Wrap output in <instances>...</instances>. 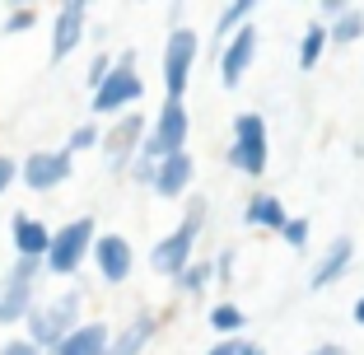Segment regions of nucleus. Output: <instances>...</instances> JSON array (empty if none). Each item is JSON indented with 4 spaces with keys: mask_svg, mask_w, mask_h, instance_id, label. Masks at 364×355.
I'll list each match as a JSON object with an SVG mask.
<instances>
[{
    "mask_svg": "<svg viewBox=\"0 0 364 355\" xmlns=\"http://www.w3.org/2000/svg\"><path fill=\"white\" fill-rule=\"evenodd\" d=\"M201 220H205V201H201V196H192L187 216L178 220V229H168V234H164L159 243L150 248V267L159 271V276L178 280L182 271L196 262V238H201Z\"/></svg>",
    "mask_w": 364,
    "mask_h": 355,
    "instance_id": "nucleus-1",
    "label": "nucleus"
},
{
    "mask_svg": "<svg viewBox=\"0 0 364 355\" xmlns=\"http://www.w3.org/2000/svg\"><path fill=\"white\" fill-rule=\"evenodd\" d=\"M80 309H85V290H61L56 300L38 304V309L28 313V341L38 346V351H56L75 327H85L80 323Z\"/></svg>",
    "mask_w": 364,
    "mask_h": 355,
    "instance_id": "nucleus-2",
    "label": "nucleus"
},
{
    "mask_svg": "<svg viewBox=\"0 0 364 355\" xmlns=\"http://www.w3.org/2000/svg\"><path fill=\"white\" fill-rule=\"evenodd\" d=\"M187 131H192V117H187V103L182 98H164L159 117L145 131V145H140V159L145 164H164L173 154L187 150Z\"/></svg>",
    "mask_w": 364,
    "mask_h": 355,
    "instance_id": "nucleus-3",
    "label": "nucleus"
},
{
    "mask_svg": "<svg viewBox=\"0 0 364 355\" xmlns=\"http://www.w3.org/2000/svg\"><path fill=\"white\" fill-rule=\"evenodd\" d=\"M271 164V136L267 122L257 112H238L234 117V140H229V169H238L243 178H262Z\"/></svg>",
    "mask_w": 364,
    "mask_h": 355,
    "instance_id": "nucleus-4",
    "label": "nucleus"
},
{
    "mask_svg": "<svg viewBox=\"0 0 364 355\" xmlns=\"http://www.w3.org/2000/svg\"><path fill=\"white\" fill-rule=\"evenodd\" d=\"M94 243H98V229L89 216L70 220L52 234V253H47V271L52 276H75L85 267V258H94Z\"/></svg>",
    "mask_w": 364,
    "mask_h": 355,
    "instance_id": "nucleus-5",
    "label": "nucleus"
},
{
    "mask_svg": "<svg viewBox=\"0 0 364 355\" xmlns=\"http://www.w3.org/2000/svg\"><path fill=\"white\" fill-rule=\"evenodd\" d=\"M140 94H145V80L136 75V52H122L117 65H112V75H107V85L89 98V108L98 117H127V108Z\"/></svg>",
    "mask_w": 364,
    "mask_h": 355,
    "instance_id": "nucleus-6",
    "label": "nucleus"
},
{
    "mask_svg": "<svg viewBox=\"0 0 364 355\" xmlns=\"http://www.w3.org/2000/svg\"><path fill=\"white\" fill-rule=\"evenodd\" d=\"M196 56H201V38L196 28H173L168 43H164V89L168 98H182L187 85H192V70H196Z\"/></svg>",
    "mask_w": 364,
    "mask_h": 355,
    "instance_id": "nucleus-7",
    "label": "nucleus"
},
{
    "mask_svg": "<svg viewBox=\"0 0 364 355\" xmlns=\"http://www.w3.org/2000/svg\"><path fill=\"white\" fill-rule=\"evenodd\" d=\"M145 131H150V122L140 117V112H127V117H117V127L103 136V159L112 173H131L140 159V145H145Z\"/></svg>",
    "mask_w": 364,
    "mask_h": 355,
    "instance_id": "nucleus-8",
    "label": "nucleus"
},
{
    "mask_svg": "<svg viewBox=\"0 0 364 355\" xmlns=\"http://www.w3.org/2000/svg\"><path fill=\"white\" fill-rule=\"evenodd\" d=\"M70 173H75V154L65 150H33L28 159L19 164V183L33 187V192H52V187L70 183Z\"/></svg>",
    "mask_w": 364,
    "mask_h": 355,
    "instance_id": "nucleus-9",
    "label": "nucleus"
},
{
    "mask_svg": "<svg viewBox=\"0 0 364 355\" xmlns=\"http://www.w3.org/2000/svg\"><path fill=\"white\" fill-rule=\"evenodd\" d=\"M85 28H89V5L85 0L61 5L56 19H52V61H65V56L75 52V47L85 43Z\"/></svg>",
    "mask_w": 364,
    "mask_h": 355,
    "instance_id": "nucleus-10",
    "label": "nucleus"
},
{
    "mask_svg": "<svg viewBox=\"0 0 364 355\" xmlns=\"http://www.w3.org/2000/svg\"><path fill=\"white\" fill-rule=\"evenodd\" d=\"M252 61H257V28L247 23L238 38H229V43L220 47V85H225V89H238Z\"/></svg>",
    "mask_w": 364,
    "mask_h": 355,
    "instance_id": "nucleus-11",
    "label": "nucleus"
},
{
    "mask_svg": "<svg viewBox=\"0 0 364 355\" xmlns=\"http://www.w3.org/2000/svg\"><path fill=\"white\" fill-rule=\"evenodd\" d=\"M94 267H98V276H103L107 285H122V280L131 276V267H136V253H131V243L122 234H98Z\"/></svg>",
    "mask_w": 364,
    "mask_h": 355,
    "instance_id": "nucleus-12",
    "label": "nucleus"
},
{
    "mask_svg": "<svg viewBox=\"0 0 364 355\" xmlns=\"http://www.w3.org/2000/svg\"><path fill=\"white\" fill-rule=\"evenodd\" d=\"M350 262H355V238H332L327 243V253L318 258V267L309 271V290H327V285H336V280L350 271Z\"/></svg>",
    "mask_w": 364,
    "mask_h": 355,
    "instance_id": "nucleus-13",
    "label": "nucleus"
},
{
    "mask_svg": "<svg viewBox=\"0 0 364 355\" xmlns=\"http://www.w3.org/2000/svg\"><path fill=\"white\" fill-rule=\"evenodd\" d=\"M52 234H56V229H47L43 220H33V216H14V225H10L14 253H19V258H33V262H47V253H52Z\"/></svg>",
    "mask_w": 364,
    "mask_h": 355,
    "instance_id": "nucleus-14",
    "label": "nucleus"
},
{
    "mask_svg": "<svg viewBox=\"0 0 364 355\" xmlns=\"http://www.w3.org/2000/svg\"><path fill=\"white\" fill-rule=\"evenodd\" d=\"M192 178H196V164H192L187 150L173 154V159H164V164H154V192L159 196H182L187 187H192Z\"/></svg>",
    "mask_w": 364,
    "mask_h": 355,
    "instance_id": "nucleus-15",
    "label": "nucleus"
},
{
    "mask_svg": "<svg viewBox=\"0 0 364 355\" xmlns=\"http://www.w3.org/2000/svg\"><path fill=\"white\" fill-rule=\"evenodd\" d=\"M154 332H159V318L154 313H136L122 332H112V346H107V355H140L145 346L154 341Z\"/></svg>",
    "mask_w": 364,
    "mask_h": 355,
    "instance_id": "nucleus-16",
    "label": "nucleus"
},
{
    "mask_svg": "<svg viewBox=\"0 0 364 355\" xmlns=\"http://www.w3.org/2000/svg\"><path fill=\"white\" fill-rule=\"evenodd\" d=\"M243 220L252 229H285L289 225V211H285V201H280L276 192H252L247 196V206H243Z\"/></svg>",
    "mask_w": 364,
    "mask_h": 355,
    "instance_id": "nucleus-17",
    "label": "nucleus"
},
{
    "mask_svg": "<svg viewBox=\"0 0 364 355\" xmlns=\"http://www.w3.org/2000/svg\"><path fill=\"white\" fill-rule=\"evenodd\" d=\"M107 346H112V327L107 323H85L47 355H107Z\"/></svg>",
    "mask_w": 364,
    "mask_h": 355,
    "instance_id": "nucleus-18",
    "label": "nucleus"
},
{
    "mask_svg": "<svg viewBox=\"0 0 364 355\" xmlns=\"http://www.w3.org/2000/svg\"><path fill=\"white\" fill-rule=\"evenodd\" d=\"M38 309V300H33V285H23V280H0V327L10 323H28V313Z\"/></svg>",
    "mask_w": 364,
    "mask_h": 355,
    "instance_id": "nucleus-19",
    "label": "nucleus"
},
{
    "mask_svg": "<svg viewBox=\"0 0 364 355\" xmlns=\"http://www.w3.org/2000/svg\"><path fill=\"white\" fill-rule=\"evenodd\" d=\"M247 19H252V0H234V5H225V10L215 14V47H225L229 38H238V33L247 28Z\"/></svg>",
    "mask_w": 364,
    "mask_h": 355,
    "instance_id": "nucleus-20",
    "label": "nucleus"
},
{
    "mask_svg": "<svg viewBox=\"0 0 364 355\" xmlns=\"http://www.w3.org/2000/svg\"><path fill=\"white\" fill-rule=\"evenodd\" d=\"M327 43H332V33H327V23H309L299 38V70H318L322 52H327Z\"/></svg>",
    "mask_w": 364,
    "mask_h": 355,
    "instance_id": "nucleus-21",
    "label": "nucleus"
},
{
    "mask_svg": "<svg viewBox=\"0 0 364 355\" xmlns=\"http://www.w3.org/2000/svg\"><path fill=\"white\" fill-rule=\"evenodd\" d=\"M327 33H332V43H336V47L360 43V38H364V10H355V5H350V10H346L336 23H327Z\"/></svg>",
    "mask_w": 364,
    "mask_h": 355,
    "instance_id": "nucleus-22",
    "label": "nucleus"
},
{
    "mask_svg": "<svg viewBox=\"0 0 364 355\" xmlns=\"http://www.w3.org/2000/svg\"><path fill=\"white\" fill-rule=\"evenodd\" d=\"M210 327H215V332H225V337H238L247 327V313L238 309V304L225 300V304H215V309H210Z\"/></svg>",
    "mask_w": 364,
    "mask_h": 355,
    "instance_id": "nucleus-23",
    "label": "nucleus"
},
{
    "mask_svg": "<svg viewBox=\"0 0 364 355\" xmlns=\"http://www.w3.org/2000/svg\"><path fill=\"white\" fill-rule=\"evenodd\" d=\"M210 276H215V262L196 258L192 267H187V271H182V276H178V290H182V295H201L205 285H210Z\"/></svg>",
    "mask_w": 364,
    "mask_h": 355,
    "instance_id": "nucleus-24",
    "label": "nucleus"
},
{
    "mask_svg": "<svg viewBox=\"0 0 364 355\" xmlns=\"http://www.w3.org/2000/svg\"><path fill=\"white\" fill-rule=\"evenodd\" d=\"M98 140H103V131H98L94 122H85V127H75V131H70V140H65V150H70V154H85V150H94Z\"/></svg>",
    "mask_w": 364,
    "mask_h": 355,
    "instance_id": "nucleus-25",
    "label": "nucleus"
},
{
    "mask_svg": "<svg viewBox=\"0 0 364 355\" xmlns=\"http://www.w3.org/2000/svg\"><path fill=\"white\" fill-rule=\"evenodd\" d=\"M112 65H117V61H112V56H94V61H89V70H85V85H89V98H94L98 89L107 85V75H112Z\"/></svg>",
    "mask_w": 364,
    "mask_h": 355,
    "instance_id": "nucleus-26",
    "label": "nucleus"
},
{
    "mask_svg": "<svg viewBox=\"0 0 364 355\" xmlns=\"http://www.w3.org/2000/svg\"><path fill=\"white\" fill-rule=\"evenodd\" d=\"M43 271H47V262H33V258H14V267L5 271V276H10V280H23V285H33V280L43 276Z\"/></svg>",
    "mask_w": 364,
    "mask_h": 355,
    "instance_id": "nucleus-27",
    "label": "nucleus"
},
{
    "mask_svg": "<svg viewBox=\"0 0 364 355\" xmlns=\"http://www.w3.org/2000/svg\"><path fill=\"white\" fill-rule=\"evenodd\" d=\"M309 234H313V225H309V220H299V216H289V225L280 229V238H285L289 248H309Z\"/></svg>",
    "mask_w": 364,
    "mask_h": 355,
    "instance_id": "nucleus-28",
    "label": "nucleus"
},
{
    "mask_svg": "<svg viewBox=\"0 0 364 355\" xmlns=\"http://www.w3.org/2000/svg\"><path fill=\"white\" fill-rule=\"evenodd\" d=\"M38 23V10L33 5H19V10H10V19H5V33H23Z\"/></svg>",
    "mask_w": 364,
    "mask_h": 355,
    "instance_id": "nucleus-29",
    "label": "nucleus"
},
{
    "mask_svg": "<svg viewBox=\"0 0 364 355\" xmlns=\"http://www.w3.org/2000/svg\"><path fill=\"white\" fill-rule=\"evenodd\" d=\"M0 355H43V351H38L28 337H10V341L0 346Z\"/></svg>",
    "mask_w": 364,
    "mask_h": 355,
    "instance_id": "nucleus-30",
    "label": "nucleus"
},
{
    "mask_svg": "<svg viewBox=\"0 0 364 355\" xmlns=\"http://www.w3.org/2000/svg\"><path fill=\"white\" fill-rule=\"evenodd\" d=\"M10 183H19V164L10 154H0V192H10Z\"/></svg>",
    "mask_w": 364,
    "mask_h": 355,
    "instance_id": "nucleus-31",
    "label": "nucleus"
},
{
    "mask_svg": "<svg viewBox=\"0 0 364 355\" xmlns=\"http://www.w3.org/2000/svg\"><path fill=\"white\" fill-rule=\"evenodd\" d=\"M215 276H220V280L234 276V253H220V258H215Z\"/></svg>",
    "mask_w": 364,
    "mask_h": 355,
    "instance_id": "nucleus-32",
    "label": "nucleus"
},
{
    "mask_svg": "<svg viewBox=\"0 0 364 355\" xmlns=\"http://www.w3.org/2000/svg\"><path fill=\"white\" fill-rule=\"evenodd\" d=\"M346 10H350V5H341V0H327V5H322V19H332V23H336Z\"/></svg>",
    "mask_w": 364,
    "mask_h": 355,
    "instance_id": "nucleus-33",
    "label": "nucleus"
},
{
    "mask_svg": "<svg viewBox=\"0 0 364 355\" xmlns=\"http://www.w3.org/2000/svg\"><path fill=\"white\" fill-rule=\"evenodd\" d=\"M309 355H346V351H341V346H336V341H327V346H313Z\"/></svg>",
    "mask_w": 364,
    "mask_h": 355,
    "instance_id": "nucleus-34",
    "label": "nucleus"
},
{
    "mask_svg": "<svg viewBox=\"0 0 364 355\" xmlns=\"http://www.w3.org/2000/svg\"><path fill=\"white\" fill-rule=\"evenodd\" d=\"M350 313H355V323L364 327V295H360V300H355V309H350Z\"/></svg>",
    "mask_w": 364,
    "mask_h": 355,
    "instance_id": "nucleus-35",
    "label": "nucleus"
},
{
    "mask_svg": "<svg viewBox=\"0 0 364 355\" xmlns=\"http://www.w3.org/2000/svg\"><path fill=\"white\" fill-rule=\"evenodd\" d=\"M243 355H267V351H262V346H252V341H247V346H243Z\"/></svg>",
    "mask_w": 364,
    "mask_h": 355,
    "instance_id": "nucleus-36",
    "label": "nucleus"
}]
</instances>
